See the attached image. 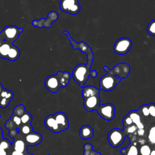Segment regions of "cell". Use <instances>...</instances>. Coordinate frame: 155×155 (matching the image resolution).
<instances>
[{"label":"cell","instance_id":"obj_1","mask_svg":"<svg viewBox=\"0 0 155 155\" xmlns=\"http://www.w3.org/2000/svg\"><path fill=\"white\" fill-rule=\"evenodd\" d=\"M62 33L66 35L74 49H79L82 53H85L87 55V64H78L74 67L72 71L73 79L78 84L80 87L83 88L84 84L88 81L90 76L94 78L97 76V71H90V68L94 58L93 52L90 46L85 42L81 41L78 43L71 38L70 35L67 31L64 30Z\"/></svg>","mask_w":155,"mask_h":155},{"label":"cell","instance_id":"obj_2","mask_svg":"<svg viewBox=\"0 0 155 155\" xmlns=\"http://www.w3.org/2000/svg\"><path fill=\"white\" fill-rule=\"evenodd\" d=\"M70 77L71 75L68 71H58L56 74L50 75L45 79L44 85L49 91L56 93L60 88L67 87Z\"/></svg>","mask_w":155,"mask_h":155},{"label":"cell","instance_id":"obj_3","mask_svg":"<svg viewBox=\"0 0 155 155\" xmlns=\"http://www.w3.org/2000/svg\"><path fill=\"white\" fill-rule=\"evenodd\" d=\"M103 69L107 72L104 74L99 80V88L100 90L110 91L114 90L116 85H117L121 81V78L116 76L108 67L104 66Z\"/></svg>","mask_w":155,"mask_h":155},{"label":"cell","instance_id":"obj_4","mask_svg":"<svg viewBox=\"0 0 155 155\" xmlns=\"http://www.w3.org/2000/svg\"><path fill=\"white\" fill-rule=\"evenodd\" d=\"M22 32H23L22 28H18L13 25H7L0 32V39L10 44H13L17 40Z\"/></svg>","mask_w":155,"mask_h":155},{"label":"cell","instance_id":"obj_5","mask_svg":"<svg viewBox=\"0 0 155 155\" xmlns=\"http://www.w3.org/2000/svg\"><path fill=\"white\" fill-rule=\"evenodd\" d=\"M127 134L125 131L119 128H113L107 136L108 141L113 148H117L121 145L125 140Z\"/></svg>","mask_w":155,"mask_h":155},{"label":"cell","instance_id":"obj_6","mask_svg":"<svg viewBox=\"0 0 155 155\" xmlns=\"http://www.w3.org/2000/svg\"><path fill=\"white\" fill-rule=\"evenodd\" d=\"M59 7L62 12L73 15H77L81 10L78 0H61Z\"/></svg>","mask_w":155,"mask_h":155},{"label":"cell","instance_id":"obj_7","mask_svg":"<svg viewBox=\"0 0 155 155\" xmlns=\"http://www.w3.org/2000/svg\"><path fill=\"white\" fill-rule=\"evenodd\" d=\"M132 47L131 40L126 37L118 39L113 46L114 51L120 55H124L127 53Z\"/></svg>","mask_w":155,"mask_h":155},{"label":"cell","instance_id":"obj_8","mask_svg":"<svg viewBox=\"0 0 155 155\" xmlns=\"http://www.w3.org/2000/svg\"><path fill=\"white\" fill-rule=\"evenodd\" d=\"M97 111L101 117L107 121L113 119L115 116V107L111 103L100 105L97 109Z\"/></svg>","mask_w":155,"mask_h":155},{"label":"cell","instance_id":"obj_9","mask_svg":"<svg viewBox=\"0 0 155 155\" xmlns=\"http://www.w3.org/2000/svg\"><path fill=\"white\" fill-rule=\"evenodd\" d=\"M58 19V14L55 11H51L48 13L46 19L41 18L39 19H35L32 21L31 24L33 26L38 28H47L51 27L52 23Z\"/></svg>","mask_w":155,"mask_h":155},{"label":"cell","instance_id":"obj_10","mask_svg":"<svg viewBox=\"0 0 155 155\" xmlns=\"http://www.w3.org/2000/svg\"><path fill=\"white\" fill-rule=\"evenodd\" d=\"M113 73L121 79L127 78L130 71V65L125 62H121L116 64L112 69Z\"/></svg>","mask_w":155,"mask_h":155},{"label":"cell","instance_id":"obj_11","mask_svg":"<svg viewBox=\"0 0 155 155\" xmlns=\"http://www.w3.org/2000/svg\"><path fill=\"white\" fill-rule=\"evenodd\" d=\"M83 105L85 109L88 112L97 110V109L100 105L99 95H96L87 97L86 99H84Z\"/></svg>","mask_w":155,"mask_h":155},{"label":"cell","instance_id":"obj_12","mask_svg":"<svg viewBox=\"0 0 155 155\" xmlns=\"http://www.w3.org/2000/svg\"><path fill=\"white\" fill-rule=\"evenodd\" d=\"M56 121L62 131H64L69 128V123L67 116L65 113L59 111L53 115Z\"/></svg>","mask_w":155,"mask_h":155},{"label":"cell","instance_id":"obj_13","mask_svg":"<svg viewBox=\"0 0 155 155\" xmlns=\"http://www.w3.org/2000/svg\"><path fill=\"white\" fill-rule=\"evenodd\" d=\"M44 125H45V127L48 130H49L53 133H58L62 132L53 115L50 114L46 116V117L44 119Z\"/></svg>","mask_w":155,"mask_h":155},{"label":"cell","instance_id":"obj_14","mask_svg":"<svg viewBox=\"0 0 155 155\" xmlns=\"http://www.w3.org/2000/svg\"><path fill=\"white\" fill-rule=\"evenodd\" d=\"M42 140V135L37 132L33 131L32 133L26 135L24 137V141L27 146H36L39 144Z\"/></svg>","mask_w":155,"mask_h":155},{"label":"cell","instance_id":"obj_15","mask_svg":"<svg viewBox=\"0 0 155 155\" xmlns=\"http://www.w3.org/2000/svg\"><path fill=\"white\" fill-rule=\"evenodd\" d=\"M14 94L12 91L7 89H4L0 94V107L5 108L10 104V101L13 98Z\"/></svg>","mask_w":155,"mask_h":155},{"label":"cell","instance_id":"obj_16","mask_svg":"<svg viewBox=\"0 0 155 155\" xmlns=\"http://www.w3.org/2000/svg\"><path fill=\"white\" fill-rule=\"evenodd\" d=\"M94 131L92 127L88 125H84L79 130V137L82 139H89L93 137Z\"/></svg>","mask_w":155,"mask_h":155},{"label":"cell","instance_id":"obj_17","mask_svg":"<svg viewBox=\"0 0 155 155\" xmlns=\"http://www.w3.org/2000/svg\"><path fill=\"white\" fill-rule=\"evenodd\" d=\"M100 90L96 87L90 85L87 87H84L82 91V96L84 99H86L89 97L99 95Z\"/></svg>","mask_w":155,"mask_h":155},{"label":"cell","instance_id":"obj_18","mask_svg":"<svg viewBox=\"0 0 155 155\" xmlns=\"http://www.w3.org/2000/svg\"><path fill=\"white\" fill-rule=\"evenodd\" d=\"M13 146L14 150L16 151L21 152V153H28L27 152L28 146L25 142L24 139H15L13 143Z\"/></svg>","mask_w":155,"mask_h":155},{"label":"cell","instance_id":"obj_19","mask_svg":"<svg viewBox=\"0 0 155 155\" xmlns=\"http://www.w3.org/2000/svg\"><path fill=\"white\" fill-rule=\"evenodd\" d=\"M120 152L123 155H139L138 148L136 145L131 143L127 147L120 149Z\"/></svg>","mask_w":155,"mask_h":155},{"label":"cell","instance_id":"obj_20","mask_svg":"<svg viewBox=\"0 0 155 155\" xmlns=\"http://www.w3.org/2000/svg\"><path fill=\"white\" fill-rule=\"evenodd\" d=\"M19 56H20V51L19 48L15 45L12 44L10 49V51L8 52V54L7 55V59L10 61H15L19 58Z\"/></svg>","mask_w":155,"mask_h":155},{"label":"cell","instance_id":"obj_21","mask_svg":"<svg viewBox=\"0 0 155 155\" xmlns=\"http://www.w3.org/2000/svg\"><path fill=\"white\" fill-rule=\"evenodd\" d=\"M1 41V58L4 59H7V55L11 48V46L13 44H10L7 42L2 39Z\"/></svg>","mask_w":155,"mask_h":155},{"label":"cell","instance_id":"obj_22","mask_svg":"<svg viewBox=\"0 0 155 155\" xmlns=\"http://www.w3.org/2000/svg\"><path fill=\"white\" fill-rule=\"evenodd\" d=\"M83 155H101V153L93 150V146L90 143H86L84 144Z\"/></svg>","mask_w":155,"mask_h":155},{"label":"cell","instance_id":"obj_23","mask_svg":"<svg viewBox=\"0 0 155 155\" xmlns=\"http://www.w3.org/2000/svg\"><path fill=\"white\" fill-rule=\"evenodd\" d=\"M128 114L134 124L137 125V124H139V122H141L140 115L139 113L137 110H131L128 112Z\"/></svg>","mask_w":155,"mask_h":155},{"label":"cell","instance_id":"obj_24","mask_svg":"<svg viewBox=\"0 0 155 155\" xmlns=\"http://www.w3.org/2000/svg\"><path fill=\"white\" fill-rule=\"evenodd\" d=\"M19 134L25 136L26 135L32 133L33 131V128L31 124H27V125H22L19 129Z\"/></svg>","mask_w":155,"mask_h":155},{"label":"cell","instance_id":"obj_25","mask_svg":"<svg viewBox=\"0 0 155 155\" xmlns=\"http://www.w3.org/2000/svg\"><path fill=\"white\" fill-rule=\"evenodd\" d=\"M25 112L26 111L25 110L24 105L23 104H19L15 107L12 114L15 116L21 117Z\"/></svg>","mask_w":155,"mask_h":155},{"label":"cell","instance_id":"obj_26","mask_svg":"<svg viewBox=\"0 0 155 155\" xmlns=\"http://www.w3.org/2000/svg\"><path fill=\"white\" fill-rule=\"evenodd\" d=\"M21 122H22V125L31 124V122L32 121V116L29 112L26 111L21 117Z\"/></svg>","mask_w":155,"mask_h":155},{"label":"cell","instance_id":"obj_27","mask_svg":"<svg viewBox=\"0 0 155 155\" xmlns=\"http://www.w3.org/2000/svg\"><path fill=\"white\" fill-rule=\"evenodd\" d=\"M151 150L150 145L147 144L142 145L139 149V155H150Z\"/></svg>","mask_w":155,"mask_h":155},{"label":"cell","instance_id":"obj_28","mask_svg":"<svg viewBox=\"0 0 155 155\" xmlns=\"http://www.w3.org/2000/svg\"><path fill=\"white\" fill-rule=\"evenodd\" d=\"M137 111H138L139 113L140 114V115H142L143 116H145V117H148L150 116L148 104L142 105V106H140L139 108Z\"/></svg>","mask_w":155,"mask_h":155},{"label":"cell","instance_id":"obj_29","mask_svg":"<svg viewBox=\"0 0 155 155\" xmlns=\"http://www.w3.org/2000/svg\"><path fill=\"white\" fill-rule=\"evenodd\" d=\"M147 32L151 36H155V19L152 20L147 26Z\"/></svg>","mask_w":155,"mask_h":155},{"label":"cell","instance_id":"obj_30","mask_svg":"<svg viewBox=\"0 0 155 155\" xmlns=\"http://www.w3.org/2000/svg\"><path fill=\"white\" fill-rule=\"evenodd\" d=\"M0 145L6 150H10L12 146L11 142L8 139L4 138L0 141Z\"/></svg>","mask_w":155,"mask_h":155},{"label":"cell","instance_id":"obj_31","mask_svg":"<svg viewBox=\"0 0 155 155\" xmlns=\"http://www.w3.org/2000/svg\"><path fill=\"white\" fill-rule=\"evenodd\" d=\"M137 128L135 124H133L128 127H124V130L125 131L127 136H128V134L134 133L137 131Z\"/></svg>","mask_w":155,"mask_h":155},{"label":"cell","instance_id":"obj_32","mask_svg":"<svg viewBox=\"0 0 155 155\" xmlns=\"http://www.w3.org/2000/svg\"><path fill=\"white\" fill-rule=\"evenodd\" d=\"M122 122H123L124 127H128V126L134 124L131 119L130 118V117L129 116V115L128 114L123 118Z\"/></svg>","mask_w":155,"mask_h":155},{"label":"cell","instance_id":"obj_33","mask_svg":"<svg viewBox=\"0 0 155 155\" xmlns=\"http://www.w3.org/2000/svg\"><path fill=\"white\" fill-rule=\"evenodd\" d=\"M150 115L153 117H155V104L150 103L148 104Z\"/></svg>","mask_w":155,"mask_h":155},{"label":"cell","instance_id":"obj_34","mask_svg":"<svg viewBox=\"0 0 155 155\" xmlns=\"http://www.w3.org/2000/svg\"><path fill=\"white\" fill-rule=\"evenodd\" d=\"M148 139L151 144L155 145V134L149 133L148 134Z\"/></svg>","mask_w":155,"mask_h":155},{"label":"cell","instance_id":"obj_35","mask_svg":"<svg viewBox=\"0 0 155 155\" xmlns=\"http://www.w3.org/2000/svg\"><path fill=\"white\" fill-rule=\"evenodd\" d=\"M10 152V150H6L5 149H4L1 145H0V155H9L10 154H9Z\"/></svg>","mask_w":155,"mask_h":155},{"label":"cell","instance_id":"obj_36","mask_svg":"<svg viewBox=\"0 0 155 155\" xmlns=\"http://www.w3.org/2000/svg\"><path fill=\"white\" fill-rule=\"evenodd\" d=\"M11 155H33L32 154H30L28 153H21V152H18L16 151L15 150H13L12 152Z\"/></svg>","mask_w":155,"mask_h":155},{"label":"cell","instance_id":"obj_37","mask_svg":"<svg viewBox=\"0 0 155 155\" xmlns=\"http://www.w3.org/2000/svg\"><path fill=\"white\" fill-rule=\"evenodd\" d=\"M136 131L139 136H143L145 134V130L143 128V129H137Z\"/></svg>","mask_w":155,"mask_h":155},{"label":"cell","instance_id":"obj_38","mask_svg":"<svg viewBox=\"0 0 155 155\" xmlns=\"http://www.w3.org/2000/svg\"><path fill=\"white\" fill-rule=\"evenodd\" d=\"M136 125L137 129H143V128H144V125L143 124V123L142 122H139V124H137Z\"/></svg>","mask_w":155,"mask_h":155},{"label":"cell","instance_id":"obj_39","mask_svg":"<svg viewBox=\"0 0 155 155\" xmlns=\"http://www.w3.org/2000/svg\"><path fill=\"white\" fill-rule=\"evenodd\" d=\"M149 133H151L155 134V126H153V127H151V128L150 129Z\"/></svg>","mask_w":155,"mask_h":155},{"label":"cell","instance_id":"obj_40","mask_svg":"<svg viewBox=\"0 0 155 155\" xmlns=\"http://www.w3.org/2000/svg\"><path fill=\"white\" fill-rule=\"evenodd\" d=\"M2 134H3V133H2V130L1 129V128L0 127V141L3 139L2 137Z\"/></svg>","mask_w":155,"mask_h":155},{"label":"cell","instance_id":"obj_41","mask_svg":"<svg viewBox=\"0 0 155 155\" xmlns=\"http://www.w3.org/2000/svg\"><path fill=\"white\" fill-rule=\"evenodd\" d=\"M4 89V88L3 87V85H2V84L0 82V94L1 93V92L2 91V90Z\"/></svg>","mask_w":155,"mask_h":155},{"label":"cell","instance_id":"obj_42","mask_svg":"<svg viewBox=\"0 0 155 155\" xmlns=\"http://www.w3.org/2000/svg\"><path fill=\"white\" fill-rule=\"evenodd\" d=\"M1 41L0 39V58H1Z\"/></svg>","mask_w":155,"mask_h":155},{"label":"cell","instance_id":"obj_43","mask_svg":"<svg viewBox=\"0 0 155 155\" xmlns=\"http://www.w3.org/2000/svg\"><path fill=\"white\" fill-rule=\"evenodd\" d=\"M0 117H1V114H0Z\"/></svg>","mask_w":155,"mask_h":155},{"label":"cell","instance_id":"obj_44","mask_svg":"<svg viewBox=\"0 0 155 155\" xmlns=\"http://www.w3.org/2000/svg\"><path fill=\"white\" fill-rule=\"evenodd\" d=\"M48 155H50V154H48Z\"/></svg>","mask_w":155,"mask_h":155}]
</instances>
